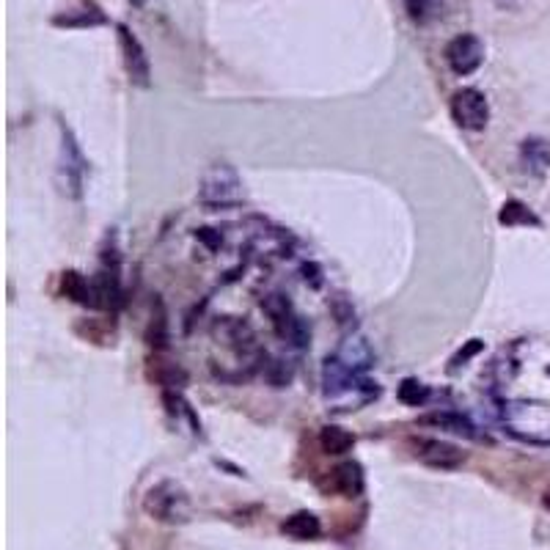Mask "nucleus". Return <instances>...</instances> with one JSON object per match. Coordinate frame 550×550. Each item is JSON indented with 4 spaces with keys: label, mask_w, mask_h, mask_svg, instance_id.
<instances>
[{
    "label": "nucleus",
    "mask_w": 550,
    "mask_h": 550,
    "mask_svg": "<svg viewBox=\"0 0 550 550\" xmlns=\"http://www.w3.org/2000/svg\"><path fill=\"white\" fill-rule=\"evenodd\" d=\"M319 446H322V451H328V454H344V451H350L355 446V435H352L350 429L328 424V427H322V432H319Z\"/></svg>",
    "instance_id": "obj_15"
},
{
    "label": "nucleus",
    "mask_w": 550,
    "mask_h": 550,
    "mask_svg": "<svg viewBox=\"0 0 550 550\" xmlns=\"http://www.w3.org/2000/svg\"><path fill=\"white\" fill-rule=\"evenodd\" d=\"M429 6H432V0H405V9L410 14V20H424Z\"/></svg>",
    "instance_id": "obj_19"
},
{
    "label": "nucleus",
    "mask_w": 550,
    "mask_h": 550,
    "mask_svg": "<svg viewBox=\"0 0 550 550\" xmlns=\"http://www.w3.org/2000/svg\"><path fill=\"white\" fill-rule=\"evenodd\" d=\"M55 25H66V28H91V25H105L108 17L97 9V6H88V9L66 11V14H55Z\"/></svg>",
    "instance_id": "obj_16"
},
{
    "label": "nucleus",
    "mask_w": 550,
    "mask_h": 550,
    "mask_svg": "<svg viewBox=\"0 0 550 550\" xmlns=\"http://www.w3.org/2000/svg\"><path fill=\"white\" fill-rule=\"evenodd\" d=\"M498 223L504 226H539V218L520 201H506L498 212Z\"/></svg>",
    "instance_id": "obj_17"
},
{
    "label": "nucleus",
    "mask_w": 550,
    "mask_h": 550,
    "mask_svg": "<svg viewBox=\"0 0 550 550\" xmlns=\"http://www.w3.org/2000/svg\"><path fill=\"white\" fill-rule=\"evenodd\" d=\"M451 119L457 121V127L462 130L479 132L487 127L490 121V105L479 88H460L454 97H451Z\"/></svg>",
    "instance_id": "obj_4"
},
{
    "label": "nucleus",
    "mask_w": 550,
    "mask_h": 550,
    "mask_svg": "<svg viewBox=\"0 0 550 550\" xmlns=\"http://www.w3.org/2000/svg\"><path fill=\"white\" fill-rule=\"evenodd\" d=\"M61 292H64L69 300H75L80 306H91L99 308L97 303V289H94V281H86L83 275L75 273V270H69L61 278Z\"/></svg>",
    "instance_id": "obj_14"
},
{
    "label": "nucleus",
    "mask_w": 550,
    "mask_h": 550,
    "mask_svg": "<svg viewBox=\"0 0 550 550\" xmlns=\"http://www.w3.org/2000/svg\"><path fill=\"white\" fill-rule=\"evenodd\" d=\"M446 64L454 75L468 77L484 64V42L476 33H462L446 44Z\"/></svg>",
    "instance_id": "obj_6"
},
{
    "label": "nucleus",
    "mask_w": 550,
    "mask_h": 550,
    "mask_svg": "<svg viewBox=\"0 0 550 550\" xmlns=\"http://www.w3.org/2000/svg\"><path fill=\"white\" fill-rule=\"evenodd\" d=\"M143 509L146 515L160 520V523H168V526H176V523H187L190 520V495L179 482L174 479H163L157 482L154 487L146 490L143 495Z\"/></svg>",
    "instance_id": "obj_1"
},
{
    "label": "nucleus",
    "mask_w": 550,
    "mask_h": 550,
    "mask_svg": "<svg viewBox=\"0 0 550 550\" xmlns=\"http://www.w3.org/2000/svg\"><path fill=\"white\" fill-rule=\"evenodd\" d=\"M325 490L341 498H355L363 493V471L358 462H341L328 473Z\"/></svg>",
    "instance_id": "obj_9"
},
{
    "label": "nucleus",
    "mask_w": 550,
    "mask_h": 550,
    "mask_svg": "<svg viewBox=\"0 0 550 550\" xmlns=\"http://www.w3.org/2000/svg\"><path fill=\"white\" fill-rule=\"evenodd\" d=\"M86 157L77 146L75 135L61 124V157H58V185L69 198L83 196V176H86Z\"/></svg>",
    "instance_id": "obj_3"
},
{
    "label": "nucleus",
    "mask_w": 550,
    "mask_h": 550,
    "mask_svg": "<svg viewBox=\"0 0 550 550\" xmlns=\"http://www.w3.org/2000/svg\"><path fill=\"white\" fill-rule=\"evenodd\" d=\"M399 399L410 407H421L429 399V388L421 380H413V377H407L405 383L399 385Z\"/></svg>",
    "instance_id": "obj_18"
},
{
    "label": "nucleus",
    "mask_w": 550,
    "mask_h": 550,
    "mask_svg": "<svg viewBox=\"0 0 550 550\" xmlns=\"http://www.w3.org/2000/svg\"><path fill=\"white\" fill-rule=\"evenodd\" d=\"M130 3H135V6H143V3H146V0H130Z\"/></svg>",
    "instance_id": "obj_21"
},
{
    "label": "nucleus",
    "mask_w": 550,
    "mask_h": 550,
    "mask_svg": "<svg viewBox=\"0 0 550 550\" xmlns=\"http://www.w3.org/2000/svg\"><path fill=\"white\" fill-rule=\"evenodd\" d=\"M413 454L416 460H421L429 468H440V471H454L460 468L465 462V451L451 446L446 440H435V438H418L413 440Z\"/></svg>",
    "instance_id": "obj_8"
},
{
    "label": "nucleus",
    "mask_w": 550,
    "mask_h": 550,
    "mask_svg": "<svg viewBox=\"0 0 550 550\" xmlns=\"http://www.w3.org/2000/svg\"><path fill=\"white\" fill-rule=\"evenodd\" d=\"M281 531H284L289 539H297V542H308V539H317L322 534V523H319V517L314 512H295V515H289L281 523Z\"/></svg>",
    "instance_id": "obj_13"
},
{
    "label": "nucleus",
    "mask_w": 550,
    "mask_h": 550,
    "mask_svg": "<svg viewBox=\"0 0 550 550\" xmlns=\"http://www.w3.org/2000/svg\"><path fill=\"white\" fill-rule=\"evenodd\" d=\"M262 306L264 311L270 314V319H273V328L281 339H286L289 344H295V347H306V341H308L306 322L292 311V306H289V300H286L284 295H270L267 300H264Z\"/></svg>",
    "instance_id": "obj_5"
},
{
    "label": "nucleus",
    "mask_w": 550,
    "mask_h": 550,
    "mask_svg": "<svg viewBox=\"0 0 550 550\" xmlns=\"http://www.w3.org/2000/svg\"><path fill=\"white\" fill-rule=\"evenodd\" d=\"M116 31H119V47L121 55H124V69H127V75L135 86L149 88L152 83V66H149V58H146V50H143V44L138 42V36L127 28V25H116Z\"/></svg>",
    "instance_id": "obj_7"
},
{
    "label": "nucleus",
    "mask_w": 550,
    "mask_h": 550,
    "mask_svg": "<svg viewBox=\"0 0 550 550\" xmlns=\"http://www.w3.org/2000/svg\"><path fill=\"white\" fill-rule=\"evenodd\" d=\"M215 333L223 339V344L234 347L240 355H248V352L256 350V336H253V330L248 328L245 322H240V319H223V322H218Z\"/></svg>",
    "instance_id": "obj_12"
},
{
    "label": "nucleus",
    "mask_w": 550,
    "mask_h": 550,
    "mask_svg": "<svg viewBox=\"0 0 550 550\" xmlns=\"http://www.w3.org/2000/svg\"><path fill=\"white\" fill-rule=\"evenodd\" d=\"M520 165L531 176H545L550 171V143L542 138H526L520 143Z\"/></svg>",
    "instance_id": "obj_11"
},
{
    "label": "nucleus",
    "mask_w": 550,
    "mask_h": 550,
    "mask_svg": "<svg viewBox=\"0 0 550 550\" xmlns=\"http://www.w3.org/2000/svg\"><path fill=\"white\" fill-rule=\"evenodd\" d=\"M542 501H545V506H548V509H550V493L545 495V498H542Z\"/></svg>",
    "instance_id": "obj_20"
},
{
    "label": "nucleus",
    "mask_w": 550,
    "mask_h": 550,
    "mask_svg": "<svg viewBox=\"0 0 550 550\" xmlns=\"http://www.w3.org/2000/svg\"><path fill=\"white\" fill-rule=\"evenodd\" d=\"M198 201L207 207H237L242 204L240 174L226 163H215L204 171L198 185Z\"/></svg>",
    "instance_id": "obj_2"
},
{
    "label": "nucleus",
    "mask_w": 550,
    "mask_h": 550,
    "mask_svg": "<svg viewBox=\"0 0 550 550\" xmlns=\"http://www.w3.org/2000/svg\"><path fill=\"white\" fill-rule=\"evenodd\" d=\"M424 427H438L446 429L451 435H462L468 440H482V432L473 427V421L462 413H454V410H438V413H429V416L418 418Z\"/></svg>",
    "instance_id": "obj_10"
}]
</instances>
